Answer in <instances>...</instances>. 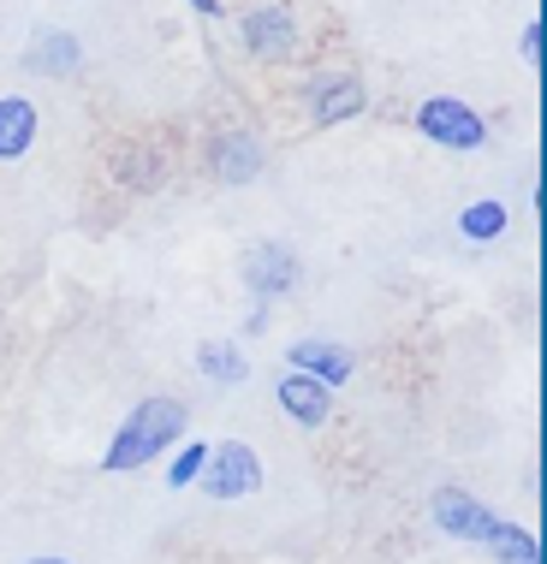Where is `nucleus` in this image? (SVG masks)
<instances>
[{
	"instance_id": "obj_14",
	"label": "nucleus",
	"mask_w": 547,
	"mask_h": 564,
	"mask_svg": "<svg viewBox=\"0 0 547 564\" xmlns=\"http://www.w3.org/2000/svg\"><path fill=\"white\" fill-rule=\"evenodd\" d=\"M30 59H36L42 72H54V78H72V72H78V36H72V30H49Z\"/></svg>"
},
{
	"instance_id": "obj_6",
	"label": "nucleus",
	"mask_w": 547,
	"mask_h": 564,
	"mask_svg": "<svg viewBox=\"0 0 547 564\" xmlns=\"http://www.w3.org/2000/svg\"><path fill=\"white\" fill-rule=\"evenodd\" d=\"M429 511H435V523L447 529V535H459V541H489L494 523H500L489 506H476L470 494H459V487H440V494L429 499Z\"/></svg>"
},
{
	"instance_id": "obj_9",
	"label": "nucleus",
	"mask_w": 547,
	"mask_h": 564,
	"mask_svg": "<svg viewBox=\"0 0 547 564\" xmlns=\"http://www.w3.org/2000/svg\"><path fill=\"white\" fill-rule=\"evenodd\" d=\"M280 404H286V416L303 422V429H322L328 410H333V392L315 387L310 375H292V369H286V375H280Z\"/></svg>"
},
{
	"instance_id": "obj_11",
	"label": "nucleus",
	"mask_w": 547,
	"mask_h": 564,
	"mask_svg": "<svg viewBox=\"0 0 547 564\" xmlns=\"http://www.w3.org/2000/svg\"><path fill=\"white\" fill-rule=\"evenodd\" d=\"M30 143H36V108L24 96H7L0 101V161H19Z\"/></svg>"
},
{
	"instance_id": "obj_7",
	"label": "nucleus",
	"mask_w": 547,
	"mask_h": 564,
	"mask_svg": "<svg viewBox=\"0 0 547 564\" xmlns=\"http://www.w3.org/2000/svg\"><path fill=\"white\" fill-rule=\"evenodd\" d=\"M363 84L345 78V72H328V78H310V119L315 126H345V119L363 113Z\"/></svg>"
},
{
	"instance_id": "obj_1",
	"label": "nucleus",
	"mask_w": 547,
	"mask_h": 564,
	"mask_svg": "<svg viewBox=\"0 0 547 564\" xmlns=\"http://www.w3.org/2000/svg\"><path fill=\"white\" fill-rule=\"evenodd\" d=\"M179 434H185V404L179 399H143L126 416V429L114 434V446H108L101 464L108 469H137V464H149V457H161Z\"/></svg>"
},
{
	"instance_id": "obj_4",
	"label": "nucleus",
	"mask_w": 547,
	"mask_h": 564,
	"mask_svg": "<svg viewBox=\"0 0 547 564\" xmlns=\"http://www.w3.org/2000/svg\"><path fill=\"white\" fill-rule=\"evenodd\" d=\"M238 42L256 54V59H292L298 54V19L286 7H250L245 19H238Z\"/></svg>"
},
{
	"instance_id": "obj_19",
	"label": "nucleus",
	"mask_w": 547,
	"mask_h": 564,
	"mask_svg": "<svg viewBox=\"0 0 547 564\" xmlns=\"http://www.w3.org/2000/svg\"><path fill=\"white\" fill-rule=\"evenodd\" d=\"M30 564H66V558H30Z\"/></svg>"
},
{
	"instance_id": "obj_12",
	"label": "nucleus",
	"mask_w": 547,
	"mask_h": 564,
	"mask_svg": "<svg viewBox=\"0 0 547 564\" xmlns=\"http://www.w3.org/2000/svg\"><path fill=\"white\" fill-rule=\"evenodd\" d=\"M482 546H489V553H494L500 564H541V541L529 535V529L506 523V517H500V523H494V535L482 541Z\"/></svg>"
},
{
	"instance_id": "obj_13",
	"label": "nucleus",
	"mask_w": 547,
	"mask_h": 564,
	"mask_svg": "<svg viewBox=\"0 0 547 564\" xmlns=\"http://www.w3.org/2000/svg\"><path fill=\"white\" fill-rule=\"evenodd\" d=\"M196 369H203L208 380H221V387H238V380L250 375V362H245V350H238V345L215 339V345H203V350H196Z\"/></svg>"
},
{
	"instance_id": "obj_8",
	"label": "nucleus",
	"mask_w": 547,
	"mask_h": 564,
	"mask_svg": "<svg viewBox=\"0 0 547 564\" xmlns=\"http://www.w3.org/2000/svg\"><path fill=\"white\" fill-rule=\"evenodd\" d=\"M286 362H292V375H310L315 387H345L352 380V350L328 339H298Z\"/></svg>"
},
{
	"instance_id": "obj_17",
	"label": "nucleus",
	"mask_w": 547,
	"mask_h": 564,
	"mask_svg": "<svg viewBox=\"0 0 547 564\" xmlns=\"http://www.w3.org/2000/svg\"><path fill=\"white\" fill-rule=\"evenodd\" d=\"M126 185L131 191H155L161 185V155L149 149V155H126Z\"/></svg>"
},
{
	"instance_id": "obj_3",
	"label": "nucleus",
	"mask_w": 547,
	"mask_h": 564,
	"mask_svg": "<svg viewBox=\"0 0 547 564\" xmlns=\"http://www.w3.org/2000/svg\"><path fill=\"white\" fill-rule=\"evenodd\" d=\"M417 126H422V137H435L440 149H482V143H489V126H482V119L464 108V101H452V96L422 101V108H417Z\"/></svg>"
},
{
	"instance_id": "obj_10",
	"label": "nucleus",
	"mask_w": 547,
	"mask_h": 564,
	"mask_svg": "<svg viewBox=\"0 0 547 564\" xmlns=\"http://www.w3.org/2000/svg\"><path fill=\"white\" fill-rule=\"evenodd\" d=\"M256 166H262V143H256V137L226 131L221 143H215V173L226 178V185H250Z\"/></svg>"
},
{
	"instance_id": "obj_5",
	"label": "nucleus",
	"mask_w": 547,
	"mask_h": 564,
	"mask_svg": "<svg viewBox=\"0 0 547 564\" xmlns=\"http://www.w3.org/2000/svg\"><path fill=\"white\" fill-rule=\"evenodd\" d=\"M245 285H250L262 303H274L280 292H292V285H298V256L286 250L280 238L250 243V250H245Z\"/></svg>"
},
{
	"instance_id": "obj_15",
	"label": "nucleus",
	"mask_w": 547,
	"mask_h": 564,
	"mask_svg": "<svg viewBox=\"0 0 547 564\" xmlns=\"http://www.w3.org/2000/svg\"><path fill=\"white\" fill-rule=\"evenodd\" d=\"M459 232L464 238H500V232H506V208H500V203H470L464 208V215H459Z\"/></svg>"
},
{
	"instance_id": "obj_18",
	"label": "nucleus",
	"mask_w": 547,
	"mask_h": 564,
	"mask_svg": "<svg viewBox=\"0 0 547 564\" xmlns=\"http://www.w3.org/2000/svg\"><path fill=\"white\" fill-rule=\"evenodd\" d=\"M541 30H547V19L536 12V24L524 30V54H529V66H541Z\"/></svg>"
},
{
	"instance_id": "obj_2",
	"label": "nucleus",
	"mask_w": 547,
	"mask_h": 564,
	"mask_svg": "<svg viewBox=\"0 0 547 564\" xmlns=\"http://www.w3.org/2000/svg\"><path fill=\"white\" fill-rule=\"evenodd\" d=\"M196 481H203L208 499H245L262 487V464H256V452L245 440H226V446H208V464Z\"/></svg>"
},
{
	"instance_id": "obj_16",
	"label": "nucleus",
	"mask_w": 547,
	"mask_h": 564,
	"mask_svg": "<svg viewBox=\"0 0 547 564\" xmlns=\"http://www.w3.org/2000/svg\"><path fill=\"white\" fill-rule=\"evenodd\" d=\"M203 464H208V446H203V440H191V446L179 452V464L167 469V487H191L196 476H203Z\"/></svg>"
}]
</instances>
